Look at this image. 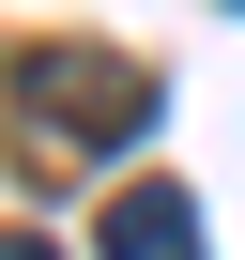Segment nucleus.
I'll use <instances>...</instances> for the list:
<instances>
[{"mask_svg":"<svg viewBox=\"0 0 245 260\" xmlns=\"http://www.w3.org/2000/svg\"><path fill=\"white\" fill-rule=\"evenodd\" d=\"M230 16H245V0H230Z\"/></svg>","mask_w":245,"mask_h":260,"instance_id":"20e7f679","label":"nucleus"},{"mask_svg":"<svg viewBox=\"0 0 245 260\" xmlns=\"http://www.w3.org/2000/svg\"><path fill=\"white\" fill-rule=\"evenodd\" d=\"M16 122L46 153H122V138H154V77L107 61V46H31L16 61Z\"/></svg>","mask_w":245,"mask_h":260,"instance_id":"f257e3e1","label":"nucleus"},{"mask_svg":"<svg viewBox=\"0 0 245 260\" xmlns=\"http://www.w3.org/2000/svg\"><path fill=\"white\" fill-rule=\"evenodd\" d=\"M107 260H215V245H199V199L138 169V184L107 199Z\"/></svg>","mask_w":245,"mask_h":260,"instance_id":"f03ea898","label":"nucleus"},{"mask_svg":"<svg viewBox=\"0 0 245 260\" xmlns=\"http://www.w3.org/2000/svg\"><path fill=\"white\" fill-rule=\"evenodd\" d=\"M0 260H62V245H46V230H0Z\"/></svg>","mask_w":245,"mask_h":260,"instance_id":"7ed1b4c3","label":"nucleus"}]
</instances>
